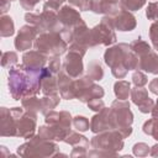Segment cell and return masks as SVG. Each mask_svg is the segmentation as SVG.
<instances>
[{
  "mask_svg": "<svg viewBox=\"0 0 158 158\" xmlns=\"http://www.w3.org/2000/svg\"><path fill=\"white\" fill-rule=\"evenodd\" d=\"M47 68L31 69L25 64H19L9 70V90L15 100L33 96L40 93L42 78Z\"/></svg>",
  "mask_w": 158,
  "mask_h": 158,
  "instance_id": "6da1fadb",
  "label": "cell"
},
{
  "mask_svg": "<svg viewBox=\"0 0 158 158\" xmlns=\"http://www.w3.org/2000/svg\"><path fill=\"white\" fill-rule=\"evenodd\" d=\"M104 59L117 79L125 78L128 70L138 69V57L126 43H118L106 49Z\"/></svg>",
  "mask_w": 158,
  "mask_h": 158,
  "instance_id": "7a4b0ae2",
  "label": "cell"
},
{
  "mask_svg": "<svg viewBox=\"0 0 158 158\" xmlns=\"http://www.w3.org/2000/svg\"><path fill=\"white\" fill-rule=\"evenodd\" d=\"M44 120L47 126H41L38 130V136L43 139L64 141L65 137L72 132V116L68 111H49Z\"/></svg>",
  "mask_w": 158,
  "mask_h": 158,
  "instance_id": "3957f363",
  "label": "cell"
},
{
  "mask_svg": "<svg viewBox=\"0 0 158 158\" xmlns=\"http://www.w3.org/2000/svg\"><path fill=\"white\" fill-rule=\"evenodd\" d=\"M110 115L112 121V128L118 131L123 138L132 133L131 123L133 121V115L130 110V102L126 100H115L110 107Z\"/></svg>",
  "mask_w": 158,
  "mask_h": 158,
  "instance_id": "277c9868",
  "label": "cell"
},
{
  "mask_svg": "<svg viewBox=\"0 0 158 158\" xmlns=\"http://www.w3.org/2000/svg\"><path fill=\"white\" fill-rule=\"evenodd\" d=\"M33 46L37 51L48 57H58L67 51V42L63 40L60 33L56 31L40 32L33 42Z\"/></svg>",
  "mask_w": 158,
  "mask_h": 158,
  "instance_id": "5b68a950",
  "label": "cell"
},
{
  "mask_svg": "<svg viewBox=\"0 0 158 158\" xmlns=\"http://www.w3.org/2000/svg\"><path fill=\"white\" fill-rule=\"evenodd\" d=\"M59 152L56 143L43 139L42 137L33 136L31 139L17 148V154L21 157H54Z\"/></svg>",
  "mask_w": 158,
  "mask_h": 158,
  "instance_id": "8992f818",
  "label": "cell"
},
{
  "mask_svg": "<svg viewBox=\"0 0 158 158\" xmlns=\"http://www.w3.org/2000/svg\"><path fill=\"white\" fill-rule=\"evenodd\" d=\"M10 112L15 122V137L31 138L33 137L36 130V114L31 111H25L20 107L10 109Z\"/></svg>",
  "mask_w": 158,
  "mask_h": 158,
  "instance_id": "52a82bcc",
  "label": "cell"
},
{
  "mask_svg": "<svg viewBox=\"0 0 158 158\" xmlns=\"http://www.w3.org/2000/svg\"><path fill=\"white\" fill-rule=\"evenodd\" d=\"M25 20L30 25L37 27L40 32H47V31L60 32L63 27L58 20V14L51 10H43L41 14L26 12Z\"/></svg>",
  "mask_w": 158,
  "mask_h": 158,
  "instance_id": "ba28073f",
  "label": "cell"
},
{
  "mask_svg": "<svg viewBox=\"0 0 158 158\" xmlns=\"http://www.w3.org/2000/svg\"><path fill=\"white\" fill-rule=\"evenodd\" d=\"M90 144L95 149L109 151V152H118L123 148V137L116 130L102 131V132H99V135H96L91 138Z\"/></svg>",
  "mask_w": 158,
  "mask_h": 158,
  "instance_id": "9c48e42d",
  "label": "cell"
},
{
  "mask_svg": "<svg viewBox=\"0 0 158 158\" xmlns=\"http://www.w3.org/2000/svg\"><path fill=\"white\" fill-rule=\"evenodd\" d=\"M114 22H112V16H105L99 25L93 27L91 31V41H93V47L98 44L102 46H110L115 43L116 41V33L114 31Z\"/></svg>",
  "mask_w": 158,
  "mask_h": 158,
  "instance_id": "30bf717a",
  "label": "cell"
},
{
  "mask_svg": "<svg viewBox=\"0 0 158 158\" xmlns=\"http://www.w3.org/2000/svg\"><path fill=\"white\" fill-rule=\"evenodd\" d=\"M74 91L75 98L81 102H88L94 98L104 96V89L100 85L94 84V80L88 75L74 80Z\"/></svg>",
  "mask_w": 158,
  "mask_h": 158,
  "instance_id": "8fae6325",
  "label": "cell"
},
{
  "mask_svg": "<svg viewBox=\"0 0 158 158\" xmlns=\"http://www.w3.org/2000/svg\"><path fill=\"white\" fill-rule=\"evenodd\" d=\"M40 33L38 28L32 25H25L20 28L16 38H15V48L17 51H26L30 49L32 43L35 42L37 35Z\"/></svg>",
  "mask_w": 158,
  "mask_h": 158,
  "instance_id": "7c38bea8",
  "label": "cell"
},
{
  "mask_svg": "<svg viewBox=\"0 0 158 158\" xmlns=\"http://www.w3.org/2000/svg\"><path fill=\"white\" fill-rule=\"evenodd\" d=\"M83 56L79 53L69 51L63 62V70L72 77L73 79H78L83 73Z\"/></svg>",
  "mask_w": 158,
  "mask_h": 158,
  "instance_id": "4fadbf2b",
  "label": "cell"
},
{
  "mask_svg": "<svg viewBox=\"0 0 158 158\" xmlns=\"http://www.w3.org/2000/svg\"><path fill=\"white\" fill-rule=\"evenodd\" d=\"M131 99L135 105L138 106L139 111L143 114H148L153 109V100L148 96V91L143 86H136L131 89Z\"/></svg>",
  "mask_w": 158,
  "mask_h": 158,
  "instance_id": "5bb4252c",
  "label": "cell"
},
{
  "mask_svg": "<svg viewBox=\"0 0 158 158\" xmlns=\"http://www.w3.org/2000/svg\"><path fill=\"white\" fill-rule=\"evenodd\" d=\"M90 130L94 133L114 130L112 128V121H111V115H110V109L109 107H104L101 111H99V114H96V115H94L91 117Z\"/></svg>",
  "mask_w": 158,
  "mask_h": 158,
  "instance_id": "9a60e30c",
  "label": "cell"
},
{
  "mask_svg": "<svg viewBox=\"0 0 158 158\" xmlns=\"http://www.w3.org/2000/svg\"><path fill=\"white\" fill-rule=\"evenodd\" d=\"M58 20L63 27L72 28V30H74V27L83 21L79 12L69 5H64L60 7L58 12Z\"/></svg>",
  "mask_w": 158,
  "mask_h": 158,
  "instance_id": "2e32d148",
  "label": "cell"
},
{
  "mask_svg": "<svg viewBox=\"0 0 158 158\" xmlns=\"http://www.w3.org/2000/svg\"><path fill=\"white\" fill-rule=\"evenodd\" d=\"M114 27L118 31H132L135 30L137 22L136 17L127 10H120L112 16Z\"/></svg>",
  "mask_w": 158,
  "mask_h": 158,
  "instance_id": "e0dca14e",
  "label": "cell"
},
{
  "mask_svg": "<svg viewBox=\"0 0 158 158\" xmlns=\"http://www.w3.org/2000/svg\"><path fill=\"white\" fill-rule=\"evenodd\" d=\"M58 77V89L60 93V96L67 100H72L75 98L74 91V80L72 77H69L64 70H60Z\"/></svg>",
  "mask_w": 158,
  "mask_h": 158,
  "instance_id": "ac0fdd59",
  "label": "cell"
},
{
  "mask_svg": "<svg viewBox=\"0 0 158 158\" xmlns=\"http://www.w3.org/2000/svg\"><path fill=\"white\" fill-rule=\"evenodd\" d=\"M138 69L147 73L158 74V52L149 49L147 53L138 57Z\"/></svg>",
  "mask_w": 158,
  "mask_h": 158,
  "instance_id": "d6986e66",
  "label": "cell"
},
{
  "mask_svg": "<svg viewBox=\"0 0 158 158\" xmlns=\"http://www.w3.org/2000/svg\"><path fill=\"white\" fill-rule=\"evenodd\" d=\"M0 121H1V126H0V135L2 137H15V122H14V117L10 112V109L7 107H1L0 110Z\"/></svg>",
  "mask_w": 158,
  "mask_h": 158,
  "instance_id": "ffe728a7",
  "label": "cell"
},
{
  "mask_svg": "<svg viewBox=\"0 0 158 158\" xmlns=\"http://www.w3.org/2000/svg\"><path fill=\"white\" fill-rule=\"evenodd\" d=\"M47 58L48 56H46L40 51H30L22 56V60H23L22 64H25L31 69H42L47 62Z\"/></svg>",
  "mask_w": 158,
  "mask_h": 158,
  "instance_id": "44dd1931",
  "label": "cell"
},
{
  "mask_svg": "<svg viewBox=\"0 0 158 158\" xmlns=\"http://www.w3.org/2000/svg\"><path fill=\"white\" fill-rule=\"evenodd\" d=\"M58 77L56 74H52L51 70L47 68L46 73L42 78L41 83V91L44 94V96L48 95H56L58 93Z\"/></svg>",
  "mask_w": 158,
  "mask_h": 158,
  "instance_id": "7402d4cb",
  "label": "cell"
},
{
  "mask_svg": "<svg viewBox=\"0 0 158 158\" xmlns=\"http://www.w3.org/2000/svg\"><path fill=\"white\" fill-rule=\"evenodd\" d=\"M90 10L95 14H105L107 16H114L120 11L117 4H111L106 0H90Z\"/></svg>",
  "mask_w": 158,
  "mask_h": 158,
  "instance_id": "603a6c76",
  "label": "cell"
},
{
  "mask_svg": "<svg viewBox=\"0 0 158 158\" xmlns=\"http://www.w3.org/2000/svg\"><path fill=\"white\" fill-rule=\"evenodd\" d=\"M114 93L117 99L126 100L128 99V95L131 94V84L126 80H118L114 85Z\"/></svg>",
  "mask_w": 158,
  "mask_h": 158,
  "instance_id": "cb8c5ba5",
  "label": "cell"
},
{
  "mask_svg": "<svg viewBox=\"0 0 158 158\" xmlns=\"http://www.w3.org/2000/svg\"><path fill=\"white\" fill-rule=\"evenodd\" d=\"M15 32L14 21L7 15H1L0 17V36L1 37H10Z\"/></svg>",
  "mask_w": 158,
  "mask_h": 158,
  "instance_id": "d4e9b609",
  "label": "cell"
},
{
  "mask_svg": "<svg viewBox=\"0 0 158 158\" xmlns=\"http://www.w3.org/2000/svg\"><path fill=\"white\" fill-rule=\"evenodd\" d=\"M59 95H48L41 99V112L47 115L49 111H52V109H54L58 104H59Z\"/></svg>",
  "mask_w": 158,
  "mask_h": 158,
  "instance_id": "484cf974",
  "label": "cell"
},
{
  "mask_svg": "<svg viewBox=\"0 0 158 158\" xmlns=\"http://www.w3.org/2000/svg\"><path fill=\"white\" fill-rule=\"evenodd\" d=\"M22 107L26 111H31L35 114H37L38 111L41 112V99H37L36 95L23 98L22 99Z\"/></svg>",
  "mask_w": 158,
  "mask_h": 158,
  "instance_id": "4316f807",
  "label": "cell"
},
{
  "mask_svg": "<svg viewBox=\"0 0 158 158\" xmlns=\"http://www.w3.org/2000/svg\"><path fill=\"white\" fill-rule=\"evenodd\" d=\"M130 48H131V51H132V52H135V53H136V56H137V57H139V56H142V54L147 53L149 49H152V48H151V46H149L146 41L141 40V38H137V40L132 41V42L130 43Z\"/></svg>",
  "mask_w": 158,
  "mask_h": 158,
  "instance_id": "83f0119b",
  "label": "cell"
},
{
  "mask_svg": "<svg viewBox=\"0 0 158 158\" xmlns=\"http://www.w3.org/2000/svg\"><path fill=\"white\" fill-rule=\"evenodd\" d=\"M64 142H67V143H69V144H72L74 147L83 146V147H86L88 148V146H89V141L86 139V137H84V136H81V135H79L77 132H70L65 137Z\"/></svg>",
  "mask_w": 158,
  "mask_h": 158,
  "instance_id": "f1b7e54d",
  "label": "cell"
},
{
  "mask_svg": "<svg viewBox=\"0 0 158 158\" xmlns=\"http://www.w3.org/2000/svg\"><path fill=\"white\" fill-rule=\"evenodd\" d=\"M143 132L158 141V118H149L143 123Z\"/></svg>",
  "mask_w": 158,
  "mask_h": 158,
  "instance_id": "f546056e",
  "label": "cell"
},
{
  "mask_svg": "<svg viewBox=\"0 0 158 158\" xmlns=\"http://www.w3.org/2000/svg\"><path fill=\"white\" fill-rule=\"evenodd\" d=\"M88 77L93 80H101L104 77V70L99 62H91L88 65Z\"/></svg>",
  "mask_w": 158,
  "mask_h": 158,
  "instance_id": "4dcf8cb0",
  "label": "cell"
},
{
  "mask_svg": "<svg viewBox=\"0 0 158 158\" xmlns=\"http://www.w3.org/2000/svg\"><path fill=\"white\" fill-rule=\"evenodd\" d=\"M120 4L123 10L136 11V10H139L146 4V0H121Z\"/></svg>",
  "mask_w": 158,
  "mask_h": 158,
  "instance_id": "1f68e13d",
  "label": "cell"
},
{
  "mask_svg": "<svg viewBox=\"0 0 158 158\" xmlns=\"http://www.w3.org/2000/svg\"><path fill=\"white\" fill-rule=\"evenodd\" d=\"M17 54L15 52H4L2 53V58H1V64L4 68H10L11 65L17 63Z\"/></svg>",
  "mask_w": 158,
  "mask_h": 158,
  "instance_id": "d6a6232c",
  "label": "cell"
},
{
  "mask_svg": "<svg viewBox=\"0 0 158 158\" xmlns=\"http://www.w3.org/2000/svg\"><path fill=\"white\" fill-rule=\"evenodd\" d=\"M73 125L74 127L80 131V132H84V131H88L90 128V125H89V120L84 116H75L73 118Z\"/></svg>",
  "mask_w": 158,
  "mask_h": 158,
  "instance_id": "836d02e7",
  "label": "cell"
},
{
  "mask_svg": "<svg viewBox=\"0 0 158 158\" xmlns=\"http://www.w3.org/2000/svg\"><path fill=\"white\" fill-rule=\"evenodd\" d=\"M146 16L148 17V20H153V21L158 20V1L148 4L146 10Z\"/></svg>",
  "mask_w": 158,
  "mask_h": 158,
  "instance_id": "e575fe53",
  "label": "cell"
},
{
  "mask_svg": "<svg viewBox=\"0 0 158 158\" xmlns=\"http://www.w3.org/2000/svg\"><path fill=\"white\" fill-rule=\"evenodd\" d=\"M132 149H133V154L137 156V157H146V156H148V153H149V147H148V144H146V143H143V142L136 143Z\"/></svg>",
  "mask_w": 158,
  "mask_h": 158,
  "instance_id": "d590c367",
  "label": "cell"
},
{
  "mask_svg": "<svg viewBox=\"0 0 158 158\" xmlns=\"http://www.w3.org/2000/svg\"><path fill=\"white\" fill-rule=\"evenodd\" d=\"M132 81L136 86H144L148 83V78L146 74H143L142 72H135L132 75Z\"/></svg>",
  "mask_w": 158,
  "mask_h": 158,
  "instance_id": "8d00e7d4",
  "label": "cell"
},
{
  "mask_svg": "<svg viewBox=\"0 0 158 158\" xmlns=\"http://www.w3.org/2000/svg\"><path fill=\"white\" fill-rule=\"evenodd\" d=\"M86 105L89 106V109H91L93 111H101L104 107H105V104H104V100L101 98H94L91 100H89L86 102Z\"/></svg>",
  "mask_w": 158,
  "mask_h": 158,
  "instance_id": "74e56055",
  "label": "cell"
},
{
  "mask_svg": "<svg viewBox=\"0 0 158 158\" xmlns=\"http://www.w3.org/2000/svg\"><path fill=\"white\" fill-rule=\"evenodd\" d=\"M72 6H75L80 11L90 10V0H69Z\"/></svg>",
  "mask_w": 158,
  "mask_h": 158,
  "instance_id": "f35d334b",
  "label": "cell"
},
{
  "mask_svg": "<svg viewBox=\"0 0 158 158\" xmlns=\"http://www.w3.org/2000/svg\"><path fill=\"white\" fill-rule=\"evenodd\" d=\"M65 0H46L43 5V10H51V11H57L59 10V6L64 2Z\"/></svg>",
  "mask_w": 158,
  "mask_h": 158,
  "instance_id": "ab89813d",
  "label": "cell"
},
{
  "mask_svg": "<svg viewBox=\"0 0 158 158\" xmlns=\"http://www.w3.org/2000/svg\"><path fill=\"white\" fill-rule=\"evenodd\" d=\"M48 69L51 70L52 74H56V75L59 74V72H60V60H59L58 57H53V58L49 60Z\"/></svg>",
  "mask_w": 158,
  "mask_h": 158,
  "instance_id": "60d3db41",
  "label": "cell"
},
{
  "mask_svg": "<svg viewBox=\"0 0 158 158\" xmlns=\"http://www.w3.org/2000/svg\"><path fill=\"white\" fill-rule=\"evenodd\" d=\"M149 38L153 44L158 42V20L154 21L149 27Z\"/></svg>",
  "mask_w": 158,
  "mask_h": 158,
  "instance_id": "b9f144b4",
  "label": "cell"
},
{
  "mask_svg": "<svg viewBox=\"0 0 158 158\" xmlns=\"http://www.w3.org/2000/svg\"><path fill=\"white\" fill-rule=\"evenodd\" d=\"M38 2H40V0H20L21 6H22L25 10H27V11L33 10V7H35Z\"/></svg>",
  "mask_w": 158,
  "mask_h": 158,
  "instance_id": "7bdbcfd3",
  "label": "cell"
},
{
  "mask_svg": "<svg viewBox=\"0 0 158 158\" xmlns=\"http://www.w3.org/2000/svg\"><path fill=\"white\" fill-rule=\"evenodd\" d=\"M77 156H86V147H83V146H77L73 148L72 153H70V157H77Z\"/></svg>",
  "mask_w": 158,
  "mask_h": 158,
  "instance_id": "ee69618b",
  "label": "cell"
},
{
  "mask_svg": "<svg viewBox=\"0 0 158 158\" xmlns=\"http://www.w3.org/2000/svg\"><path fill=\"white\" fill-rule=\"evenodd\" d=\"M10 1L11 0H1L0 1V12H1V15H5L10 10Z\"/></svg>",
  "mask_w": 158,
  "mask_h": 158,
  "instance_id": "f6af8a7d",
  "label": "cell"
},
{
  "mask_svg": "<svg viewBox=\"0 0 158 158\" xmlns=\"http://www.w3.org/2000/svg\"><path fill=\"white\" fill-rule=\"evenodd\" d=\"M148 88H149L151 93L158 95V78H154V79L149 83V86H148Z\"/></svg>",
  "mask_w": 158,
  "mask_h": 158,
  "instance_id": "bcb514c9",
  "label": "cell"
},
{
  "mask_svg": "<svg viewBox=\"0 0 158 158\" xmlns=\"http://www.w3.org/2000/svg\"><path fill=\"white\" fill-rule=\"evenodd\" d=\"M151 114H152V116H153L154 118H158V99H157L156 105H153V109H152Z\"/></svg>",
  "mask_w": 158,
  "mask_h": 158,
  "instance_id": "7dc6e473",
  "label": "cell"
},
{
  "mask_svg": "<svg viewBox=\"0 0 158 158\" xmlns=\"http://www.w3.org/2000/svg\"><path fill=\"white\" fill-rule=\"evenodd\" d=\"M149 154L153 156V157H157V156H158V144H154V146L149 149Z\"/></svg>",
  "mask_w": 158,
  "mask_h": 158,
  "instance_id": "c3c4849f",
  "label": "cell"
},
{
  "mask_svg": "<svg viewBox=\"0 0 158 158\" xmlns=\"http://www.w3.org/2000/svg\"><path fill=\"white\" fill-rule=\"evenodd\" d=\"M106 1H109V2H111V4H117V5H118V1L121 2V0H106Z\"/></svg>",
  "mask_w": 158,
  "mask_h": 158,
  "instance_id": "681fc988",
  "label": "cell"
},
{
  "mask_svg": "<svg viewBox=\"0 0 158 158\" xmlns=\"http://www.w3.org/2000/svg\"><path fill=\"white\" fill-rule=\"evenodd\" d=\"M153 47H154V48L157 49V52H158V42H157V43H154V44H153Z\"/></svg>",
  "mask_w": 158,
  "mask_h": 158,
  "instance_id": "f907efd6",
  "label": "cell"
},
{
  "mask_svg": "<svg viewBox=\"0 0 158 158\" xmlns=\"http://www.w3.org/2000/svg\"><path fill=\"white\" fill-rule=\"evenodd\" d=\"M11 1H14V0H11Z\"/></svg>",
  "mask_w": 158,
  "mask_h": 158,
  "instance_id": "816d5d0a",
  "label": "cell"
}]
</instances>
